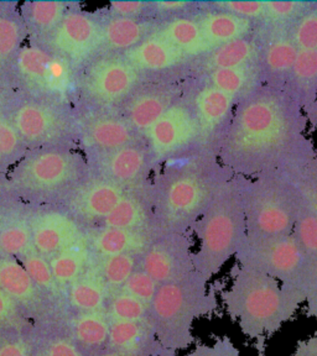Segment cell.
<instances>
[{
    "label": "cell",
    "instance_id": "cell-1",
    "mask_svg": "<svg viewBox=\"0 0 317 356\" xmlns=\"http://www.w3.org/2000/svg\"><path fill=\"white\" fill-rule=\"evenodd\" d=\"M307 119L284 90L262 84L238 102L218 145V160L234 176L302 170L316 157Z\"/></svg>",
    "mask_w": 317,
    "mask_h": 356
},
{
    "label": "cell",
    "instance_id": "cell-2",
    "mask_svg": "<svg viewBox=\"0 0 317 356\" xmlns=\"http://www.w3.org/2000/svg\"><path fill=\"white\" fill-rule=\"evenodd\" d=\"M307 295L267 273L235 264L221 295L224 311L248 339L263 341L295 317Z\"/></svg>",
    "mask_w": 317,
    "mask_h": 356
},
{
    "label": "cell",
    "instance_id": "cell-3",
    "mask_svg": "<svg viewBox=\"0 0 317 356\" xmlns=\"http://www.w3.org/2000/svg\"><path fill=\"white\" fill-rule=\"evenodd\" d=\"M245 178L233 176L223 184L194 225L200 241L194 267L207 281L235 257L247 238L242 195Z\"/></svg>",
    "mask_w": 317,
    "mask_h": 356
},
{
    "label": "cell",
    "instance_id": "cell-4",
    "mask_svg": "<svg viewBox=\"0 0 317 356\" xmlns=\"http://www.w3.org/2000/svg\"><path fill=\"white\" fill-rule=\"evenodd\" d=\"M247 236L274 238L294 232L301 195L291 173H263L245 178L243 188Z\"/></svg>",
    "mask_w": 317,
    "mask_h": 356
},
{
    "label": "cell",
    "instance_id": "cell-5",
    "mask_svg": "<svg viewBox=\"0 0 317 356\" xmlns=\"http://www.w3.org/2000/svg\"><path fill=\"white\" fill-rule=\"evenodd\" d=\"M207 284L208 281L195 271L180 281L162 284L156 291L154 312L165 324L173 346H187L192 340L195 319L217 311V297Z\"/></svg>",
    "mask_w": 317,
    "mask_h": 356
},
{
    "label": "cell",
    "instance_id": "cell-6",
    "mask_svg": "<svg viewBox=\"0 0 317 356\" xmlns=\"http://www.w3.org/2000/svg\"><path fill=\"white\" fill-rule=\"evenodd\" d=\"M234 259L240 266L267 273L285 286L305 292V261L294 234L274 238L247 236Z\"/></svg>",
    "mask_w": 317,
    "mask_h": 356
},
{
    "label": "cell",
    "instance_id": "cell-7",
    "mask_svg": "<svg viewBox=\"0 0 317 356\" xmlns=\"http://www.w3.org/2000/svg\"><path fill=\"white\" fill-rule=\"evenodd\" d=\"M40 46L62 56L75 66L89 60L105 47L102 17L73 9Z\"/></svg>",
    "mask_w": 317,
    "mask_h": 356
},
{
    "label": "cell",
    "instance_id": "cell-8",
    "mask_svg": "<svg viewBox=\"0 0 317 356\" xmlns=\"http://www.w3.org/2000/svg\"><path fill=\"white\" fill-rule=\"evenodd\" d=\"M154 155L167 159L200 147V125L192 100L175 102L146 133Z\"/></svg>",
    "mask_w": 317,
    "mask_h": 356
},
{
    "label": "cell",
    "instance_id": "cell-9",
    "mask_svg": "<svg viewBox=\"0 0 317 356\" xmlns=\"http://www.w3.org/2000/svg\"><path fill=\"white\" fill-rule=\"evenodd\" d=\"M138 81V70L124 56H107L87 67L84 87L100 104H116L132 93Z\"/></svg>",
    "mask_w": 317,
    "mask_h": 356
},
{
    "label": "cell",
    "instance_id": "cell-10",
    "mask_svg": "<svg viewBox=\"0 0 317 356\" xmlns=\"http://www.w3.org/2000/svg\"><path fill=\"white\" fill-rule=\"evenodd\" d=\"M291 26L256 25V33L261 42L259 67L263 84L284 90L290 72L294 67L299 49L290 33Z\"/></svg>",
    "mask_w": 317,
    "mask_h": 356
},
{
    "label": "cell",
    "instance_id": "cell-11",
    "mask_svg": "<svg viewBox=\"0 0 317 356\" xmlns=\"http://www.w3.org/2000/svg\"><path fill=\"white\" fill-rule=\"evenodd\" d=\"M191 100L200 125V147L217 152L218 145L229 130L240 100L200 82Z\"/></svg>",
    "mask_w": 317,
    "mask_h": 356
},
{
    "label": "cell",
    "instance_id": "cell-12",
    "mask_svg": "<svg viewBox=\"0 0 317 356\" xmlns=\"http://www.w3.org/2000/svg\"><path fill=\"white\" fill-rule=\"evenodd\" d=\"M75 156L59 150L40 151L22 162L15 178L26 188L51 191L71 184L77 175Z\"/></svg>",
    "mask_w": 317,
    "mask_h": 356
},
{
    "label": "cell",
    "instance_id": "cell-13",
    "mask_svg": "<svg viewBox=\"0 0 317 356\" xmlns=\"http://www.w3.org/2000/svg\"><path fill=\"white\" fill-rule=\"evenodd\" d=\"M143 271L162 284L180 281L195 273L189 240L178 234L167 244L153 248L144 256Z\"/></svg>",
    "mask_w": 317,
    "mask_h": 356
},
{
    "label": "cell",
    "instance_id": "cell-14",
    "mask_svg": "<svg viewBox=\"0 0 317 356\" xmlns=\"http://www.w3.org/2000/svg\"><path fill=\"white\" fill-rule=\"evenodd\" d=\"M20 139L29 145L49 143L61 134L65 118L56 106L44 102H25L11 115Z\"/></svg>",
    "mask_w": 317,
    "mask_h": 356
},
{
    "label": "cell",
    "instance_id": "cell-15",
    "mask_svg": "<svg viewBox=\"0 0 317 356\" xmlns=\"http://www.w3.org/2000/svg\"><path fill=\"white\" fill-rule=\"evenodd\" d=\"M259 57L261 42L254 31L247 38L218 46L190 65L195 70L199 78L218 70L259 65Z\"/></svg>",
    "mask_w": 317,
    "mask_h": 356
},
{
    "label": "cell",
    "instance_id": "cell-16",
    "mask_svg": "<svg viewBox=\"0 0 317 356\" xmlns=\"http://www.w3.org/2000/svg\"><path fill=\"white\" fill-rule=\"evenodd\" d=\"M31 236L35 249L42 255H57L76 244L78 229L65 214L51 211L33 219Z\"/></svg>",
    "mask_w": 317,
    "mask_h": 356
},
{
    "label": "cell",
    "instance_id": "cell-17",
    "mask_svg": "<svg viewBox=\"0 0 317 356\" xmlns=\"http://www.w3.org/2000/svg\"><path fill=\"white\" fill-rule=\"evenodd\" d=\"M211 50L221 44L243 39L254 33L256 22L229 13L213 10L200 1V10L194 14Z\"/></svg>",
    "mask_w": 317,
    "mask_h": 356
},
{
    "label": "cell",
    "instance_id": "cell-18",
    "mask_svg": "<svg viewBox=\"0 0 317 356\" xmlns=\"http://www.w3.org/2000/svg\"><path fill=\"white\" fill-rule=\"evenodd\" d=\"M123 56L138 71L148 72H162L191 63L181 51L164 39L157 31Z\"/></svg>",
    "mask_w": 317,
    "mask_h": 356
},
{
    "label": "cell",
    "instance_id": "cell-19",
    "mask_svg": "<svg viewBox=\"0 0 317 356\" xmlns=\"http://www.w3.org/2000/svg\"><path fill=\"white\" fill-rule=\"evenodd\" d=\"M72 10V3L63 0H28L19 6L29 36L36 39V44H41Z\"/></svg>",
    "mask_w": 317,
    "mask_h": 356
},
{
    "label": "cell",
    "instance_id": "cell-20",
    "mask_svg": "<svg viewBox=\"0 0 317 356\" xmlns=\"http://www.w3.org/2000/svg\"><path fill=\"white\" fill-rule=\"evenodd\" d=\"M100 17L105 46L113 51H123L124 54L159 31L165 22H156L148 17L125 19L111 15Z\"/></svg>",
    "mask_w": 317,
    "mask_h": 356
},
{
    "label": "cell",
    "instance_id": "cell-21",
    "mask_svg": "<svg viewBox=\"0 0 317 356\" xmlns=\"http://www.w3.org/2000/svg\"><path fill=\"white\" fill-rule=\"evenodd\" d=\"M157 33L181 51L191 62L211 51L194 15L169 19Z\"/></svg>",
    "mask_w": 317,
    "mask_h": 356
},
{
    "label": "cell",
    "instance_id": "cell-22",
    "mask_svg": "<svg viewBox=\"0 0 317 356\" xmlns=\"http://www.w3.org/2000/svg\"><path fill=\"white\" fill-rule=\"evenodd\" d=\"M284 92L302 111L317 98V50L299 51Z\"/></svg>",
    "mask_w": 317,
    "mask_h": 356
},
{
    "label": "cell",
    "instance_id": "cell-23",
    "mask_svg": "<svg viewBox=\"0 0 317 356\" xmlns=\"http://www.w3.org/2000/svg\"><path fill=\"white\" fill-rule=\"evenodd\" d=\"M28 36L19 4L0 1V74L14 63Z\"/></svg>",
    "mask_w": 317,
    "mask_h": 356
},
{
    "label": "cell",
    "instance_id": "cell-24",
    "mask_svg": "<svg viewBox=\"0 0 317 356\" xmlns=\"http://www.w3.org/2000/svg\"><path fill=\"white\" fill-rule=\"evenodd\" d=\"M293 234L304 255L305 270L302 286L309 295V292L317 287V218L307 208L302 198Z\"/></svg>",
    "mask_w": 317,
    "mask_h": 356
},
{
    "label": "cell",
    "instance_id": "cell-25",
    "mask_svg": "<svg viewBox=\"0 0 317 356\" xmlns=\"http://www.w3.org/2000/svg\"><path fill=\"white\" fill-rule=\"evenodd\" d=\"M197 79L200 83L218 89L238 100L243 99L263 84L259 65L218 70Z\"/></svg>",
    "mask_w": 317,
    "mask_h": 356
},
{
    "label": "cell",
    "instance_id": "cell-26",
    "mask_svg": "<svg viewBox=\"0 0 317 356\" xmlns=\"http://www.w3.org/2000/svg\"><path fill=\"white\" fill-rule=\"evenodd\" d=\"M173 103V93L167 90L138 95L129 103L127 122L134 131L146 134Z\"/></svg>",
    "mask_w": 317,
    "mask_h": 356
},
{
    "label": "cell",
    "instance_id": "cell-27",
    "mask_svg": "<svg viewBox=\"0 0 317 356\" xmlns=\"http://www.w3.org/2000/svg\"><path fill=\"white\" fill-rule=\"evenodd\" d=\"M87 138L91 144L102 150H119L134 143V130L129 122L117 118H98L87 127Z\"/></svg>",
    "mask_w": 317,
    "mask_h": 356
},
{
    "label": "cell",
    "instance_id": "cell-28",
    "mask_svg": "<svg viewBox=\"0 0 317 356\" xmlns=\"http://www.w3.org/2000/svg\"><path fill=\"white\" fill-rule=\"evenodd\" d=\"M124 197L121 186L111 181L89 186L78 197V209L95 219H106Z\"/></svg>",
    "mask_w": 317,
    "mask_h": 356
},
{
    "label": "cell",
    "instance_id": "cell-29",
    "mask_svg": "<svg viewBox=\"0 0 317 356\" xmlns=\"http://www.w3.org/2000/svg\"><path fill=\"white\" fill-rule=\"evenodd\" d=\"M145 165L146 155L144 151L132 144L109 152L105 162V170L111 178V182L117 184H132L140 177Z\"/></svg>",
    "mask_w": 317,
    "mask_h": 356
},
{
    "label": "cell",
    "instance_id": "cell-30",
    "mask_svg": "<svg viewBox=\"0 0 317 356\" xmlns=\"http://www.w3.org/2000/svg\"><path fill=\"white\" fill-rule=\"evenodd\" d=\"M75 65L65 57L51 52V57L44 77L40 84L39 92L49 97H63L72 87L75 79Z\"/></svg>",
    "mask_w": 317,
    "mask_h": 356
},
{
    "label": "cell",
    "instance_id": "cell-31",
    "mask_svg": "<svg viewBox=\"0 0 317 356\" xmlns=\"http://www.w3.org/2000/svg\"><path fill=\"white\" fill-rule=\"evenodd\" d=\"M51 52L38 44H24L14 61L15 70L26 83L39 92Z\"/></svg>",
    "mask_w": 317,
    "mask_h": 356
},
{
    "label": "cell",
    "instance_id": "cell-32",
    "mask_svg": "<svg viewBox=\"0 0 317 356\" xmlns=\"http://www.w3.org/2000/svg\"><path fill=\"white\" fill-rule=\"evenodd\" d=\"M33 280L25 267L14 260L0 262V291L19 300H26L33 292Z\"/></svg>",
    "mask_w": 317,
    "mask_h": 356
},
{
    "label": "cell",
    "instance_id": "cell-33",
    "mask_svg": "<svg viewBox=\"0 0 317 356\" xmlns=\"http://www.w3.org/2000/svg\"><path fill=\"white\" fill-rule=\"evenodd\" d=\"M314 3L315 0H288V1L267 0L265 13L262 22L259 24L293 26L314 6Z\"/></svg>",
    "mask_w": 317,
    "mask_h": 356
},
{
    "label": "cell",
    "instance_id": "cell-34",
    "mask_svg": "<svg viewBox=\"0 0 317 356\" xmlns=\"http://www.w3.org/2000/svg\"><path fill=\"white\" fill-rule=\"evenodd\" d=\"M86 260V250L82 246L73 244L59 252L50 261L51 270L55 281L60 284L71 282L77 277Z\"/></svg>",
    "mask_w": 317,
    "mask_h": 356
},
{
    "label": "cell",
    "instance_id": "cell-35",
    "mask_svg": "<svg viewBox=\"0 0 317 356\" xmlns=\"http://www.w3.org/2000/svg\"><path fill=\"white\" fill-rule=\"evenodd\" d=\"M138 245V238L130 230L107 228L95 238V246L107 257L129 254Z\"/></svg>",
    "mask_w": 317,
    "mask_h": 356
},
{
    "label": "cell",
    "instance_id": "cell-36",
    "mask_svg": "<svg viewBox=\"0 0 317 356\" xmlns=\"http://www.w3.org/2000/svg\"><path fill=\"white\" fill-rule=\"evenodd\" d=\"M203 4L213 10L229 13L235 17L251 20L258 25L259 22H262L263 17H264L267 0H254V1L215 0V1H203Z\"/></svg>",
    "mask_w": 317,
    "mask_h": 356
},
{
    "label": "cell",
    "instance_id": "cell-37",
    "mask_svg": "<svg viewBox=\"0 0 317 356\" xmlns=\"http://www.w3.org/2000/svg\"><path fill=\"white\" fill-rule=\"evenodd\" d=\"M299 51L317 50V0L290 29Z\"/></svg>",
    "mask_w": 317,
    "mask_h": 356
},
{
    "label": "cell",
    "instance_id": "cell-38",
    "mask_svg": "<svg viewBox=\"0 0 317 356\" xmlns=\"http://www.w3.org/2000/svg\"><path fill=\"white\" fill-rule=\"evenodd\" d=\"M141 220V208L139 203L133 198L123 197L117 207L111 211V214L105 219L107 228L130 229L137 227Z\"/></svg>",
    "mask_w": 317,
    "mask_h": 356
},
{
    "label": "cell",
    "instance_id": "cell-39",
    "mask_svg": "<svg viewBox=\"0 0 317 356\" xmlns=\"http://www.w3.org/2000/svg\"><path fill=\"white\" fill-rule=\"evenodd\" d=\"M31 241V229L25 224H13L0 233V249L9 255L24 254Z\"/></svg>",
    "mask_w": 317,
    "mask_h": 356
},
{
    "label": "cell",
    "instance_id": "cell-40",
    "mask_svg": "<svg viewBox=\"0 0 317 356\" xmlns=\"http://www.w3.org/2000/svg\"><path fill=\"white\" fill-rule=\"evenodd\" d=\"M134 268L135 260L130 254L111 256L103 264V276L111 286H122L133 275Z\"/></svg>",
    "mask_w": 317,
    "mask_h": 356
},
{
    "label": "cell",
    "instance_id": "cell-41",
    "mask_svg": "<svg viewBox=\"0 0 317 356\" xmlns=\"http://www.w3.org/2000/svg\"><path fill=\"white\" fill-rule=\"evenodd\" d=\"M105 300L103 291L95 281H81L71 289V300L73 305L84 311H95L100 308Z\"/></svg>",
    "mask_w": 317,
    "mask_h": 356
},
{
    "label": "cell",
    "instance_id": "cell-42",
    "mask_svg": "<svg viewBox=\"0 0 317 356\" xmlns=\"http://www.w3.org/2000/svg\"><path fill=\"white\" fill-rule=\"evenodd\" d=\"M76 333L78 339L84 344H103L109 335V328L105 321L95 316H86L77 322Z\"/></svg>",
    "mask_w": 317,
    "mask_h": 356
},
{
    "label": "cell",
    "instance_id": "cell-43",
    "mask_svg": "<svg viewBox=\"0 0 317 356\" xmlns=\"http://www.w3.org/2000/svg\"><path fill=\"white\" fill-rule=\"evenodd\" d=\"M22 266L25 267V270L33 280V284H38V286L50 287L55 282L50 262L46 261L44 256L38 255V254H29L22 260Z\"/></svg>",
    "mask_w": 317,
    "mask_h": 356
},
{
    "label": "cell",
    "instance_id": "cell-44",
    "mask_svg": "<svg viewBox=\"0 0 317 356\" xmlns=\"http://www.w3.org/2000/svg\"><path fill=\"white\" fill-rule=\"evenodd\" d=\"M111 313L118 321L137 323L145 314L144 303L128 293L119 296L111 303Z\"/></svg>",
    "mask_w": 317,
    "mask_h": 356
},
{
    "label": "cell",
    "instance_id": "cell-45",
    "mask_svg": "<svg viewBox=\"0 0 317 356\" xmlns=\"http://www.w3.org/2000/svg\"><path fill=\"white\" fill-rule=\"evenodd\" d=\"M151 13H154L153 1H109L108 4V15L111 17L145 19Z\"/></svg>",
    "mask_w": 317,
    "mask_h": 356
},
{
    "label": "cell",
    "instance_id": "cell-46",
    "mask_svg": "<svg viewBox=\"0 0 317 356\" xmlns=\"http://www.w3.org/2000/svg\"><path fill=\"white\" fill-rule=\"evenodd\" d=\"M156 284L157 282H155L148 273L139 271V273H134L130 276L125 284V289L128 295L133 296L144 303V302H151L154 300L157 291Z\"/></svg>",
    "mask_w": 317,
    "mask_h": 356
},
{
    "label": "cell",
    "instance_id": "cell-47",
    "mask_svg": "<svg viewBox=\"0 0 317 356\" xmlns=\"http://www.w3.org/2000/svg\"><path fill=\"white\" fill-rule=\"evenodd\" d=\"M22 139L11 119L0 113V157H8L17 152Z\"/></svg>",
    "mask_w": 317,
    "mask_h": 356
},
{
    "label": "cell",
    "instance_id": "cell-48",
    "mask_svg": "<svg viewBox=\"0 0 317 356\" xmlns=\"http://www.w3.org/2000/svg\"><path fill=\"white\" fill-rule=\"evenodd\" d=\"M186 356H243L242 351L229 337H221L212 344L197 346Z\"/></svg>",
    "mask_w": 317,
    "mask_h": 356
},
{
    "label": "cell",
    "instance_id": "cell-49",
    "mask_svg": "<svg viewBox=\"0 0 317 356\" xmlns=\"http://www.w3.org/2000/svg\"><path fill=\"white\" fill-rule=\"evenodd\" d=\"M140 329L137 323L117 321L109 328L108 339L116 346H127L138 339Z\"/></svg>",
    "mask_w": 317,
    "mask_h": 356
},
{
    "label": "cell",
    "instance_id": "cell-50",
    "mask_svg": "<svg viewBox=\"0 0 317 356\" xmlns=\"http://www.w3.org/2000/svg\"><path fill=\"white\" fill-rule=\"evenodd\" d=\"M294 178L296 187L300 192L301 198L305 202L307 208L312 211V214L317 218V186L302 173V171L291 173Z\"/></svg>",
    "mask_w": 317,
    "mask_h": 356
},
{
    "label": "cell",
    "instance_id": "cell-51",
    "mask_svg": "<svg viewBox=\"0 0 317 356\" xmlns=\"http://www.w3.org/2000/svg\"><path fill=\"white\" fill-rule=\"evenodd\" d=\"M291 356H317V333L299 340Z\"/></svg>",
    "mask_w": 317,
    "mask_h": 356
},
{
    "label": "cell",
    "instance_id": "cell-52",
    "mask_svg": "<svg viewBox=\"0 0 317 356\" xmlns=\"http://www.w3.org/2000/svg\"><path fill=\"white\" fill-rule=\"evenodd\" d=\"M49 356H79L72 345L66 341H59L51 346Z\"/></svg>",
    "mask_w": 317,
    "mask_h": 356
},
{
    "label": "cell",
    "instance_id": "cell-53",
    "mask_svg": "<svg viewBox=\"0 0 317 356\" xmlns=\"http://www.w3.org/2000/svg\"><path fill=\"white\" fill-rule=\"evenodd\" d=\"M305 305H307V314L317 322V291H312L307 295Z\"/></svg>",
    "mask_w": 317,
    "mask_h": 356
},
{
    "label": "cell",
    "instance_id": "cell-54",
    "mask_svg": "<svg viewBox=\"0 0 317 356\" xmlns=\"http://www.w3.org/2000/svg\"><path fill=\"white\" fill-rule=\"evenodd\" d=\"M0 356H26L20 345L9 344L0 349Z\"/></svg>",
    "mask_w": 317,
    "mask_h": 356
},
{
    "label": "cell",
    "instance_id": "cell-55",
    "mask_svg": "<svg viewBox=\"0 0 317 356\" xmlns=\"http://www.w3.org/2000/svg\"><path fill=\"white\" fill-rule=\"evenodd\" d=\"M301 171L311 181L312 184H315L317 186V155L316 157H315L307 166L304 167Z\"/></svg>",
    "mask_w": 317,
    "mask_h": 356
},
{
    "label": "cell",
    "instance_id": "cell-56",
    "mask_svg": "<svg viewBox=\"0 0 317 356\" xmlns=\"http://www.w3.org/2000/svg\"><path fill=\"white\" fill-rule=\"evenodd\" d=\"M305 117H307V122L314 127V128L317 129V98L314 103H312L311 106L307 108L305 111Z\"/></svg>",
    "mask_w": 317,
    "mask_h": 356
},
{
    "label": "cell",
    "instance_id": "cell-57",
    "mask_svg": "<svg viewBox=\"0 0 317 356\" xmlns=\"http://www.w3.org/2000/svg\"><path fill=\"white\" fill-rule=\"evenodd\" d=\"M10 309V300L3 291H0V319L6 317Z\"/></svg>",
    "mask_w": 317,
    "mask_h": 356
},
{
    "label": "cell",
    "instance_id": "cell-58",
    "mask_svg": "<svg viewBox=\"0 0 317 356\" xmlns=\"http://www.w3.org/2000/svg\"><path fill=\"white\" fill-rule=\"evenodd\" d=\"M105 356H118V355H116V354H108V355H105Z\"/></svg>",
    "mask_w": 317,
    "mask_h": 356
},
{
    "label": "cell",
    "instance_id": "cell-59",
    "mask_svg": "<svg viewBox=\"0 0 317 356\" xmlns=\"http://www.w3.org/2000/svg\"><path fill=\"white\" fill-rule=\"evenodd\" d=\"M312 291H317V287L315 289H312ZM312 291H311V292H312ZM309 293H310V292H309Z\"/></svg>",
    "mask_w": 317,
    "mask_h": 356
}]
</instances>
